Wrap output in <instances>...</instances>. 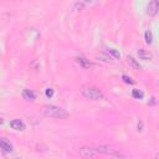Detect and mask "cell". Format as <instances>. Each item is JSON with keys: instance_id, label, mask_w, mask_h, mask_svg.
<instances>
[{"instance_id": "2", "label": "cell", "mask_w": 159, "mask_h": 159, "mask_svg": "<svg viewBox=\"0 0 159 159\" xmlns=\"http://www.w3.org/2000/svg\"><path fill=\"white\" fill-rule=\"evenodd\" d=\"M81 93L84 98L92 99V101H99L103 98V93L94 86H84L81 89Z\"/></svg>"}, {"instance_id": "4", "label": "cell", "mask_w": 159, "mask_h": 159, "mask_svg": "<svg viewBox=\"0 0 159 159\" xmlns=\"http://www.w3.org/2000/svg\"><path fill=\"white\" fill-rule=\"evenodd\" d=\"M80 155L83 157V158H91L96 154V149L93 148H88V147H82L80 150H78Z\"/></svg>"}, {"instance_id": "18", "label": "cell", "mask_w": 159, "mask_h": 159, "mask_svg": "<svg viewBox=\"0 0 159 159\" xmlns=\"http://www.w3.org/2000/svg\"><path fill=\"white\" fill-rule=\"evenodd\" d=\"M0 124H2V119L1 118H0Z\"/></svg>"}, {"instance_id": "6", "label": "cell", "mask_w": 159, "mask_h": 159, "mask_svg": "<svg viewBox=\"0 0 159 159\" xmlns=\"http://www.w3.org/2000/svg\"><path fill=\"white\" fill-rule=\"evenodd\" d=\"M96 152H98V153H102V154L118 155V154H117V152H116V149H112V148H109V147H106V145H101V147H98V148L96 149Z\"/></svg>"}, {"instance_id": "19", "label": "cell", "mask_w": 159, "mask_h": 159, "mask_svg": "<svg viewBox=\"0 0 159 159\" xmlns=\"http://www.w3.org/2000/svg\"><path fill=\"white\" fill-rule=\"evenodd\" d=\"M84 1H87V2H88V1H91V0H84Z\"/></svg>"}, {"instance_id": "9", "label": "cell", "mask_w": 159, "mask_h": 159, "mask_svg": "<svg viewBox=\"0 0 159 159\" xmlns=\"http://www.w3.org/2000/svg\"><path fill=\"white\" fill-rule=\"evenodd\" d=\"M77 62H78L83 68H88V67H91V62H89L86 57H83V56H78V57H77Z\"/></svg>"}, {"instance_id": "10", "label": "cell", "mask_w": 159, "mask_h": 159, "mask_svg": "<svg viewBox=\"0 0 159 159\" xmlns=\"http://www.w3.org/2000/svg\"><path fill=\"white\" fill-rule=\"evenodd\" d=\"M138 56H139L140 60H145V61L152 58V55H150L149 52H147L144 48H140V50L138 51Z\"/></svg>"}, {"instance_id": "17", "label": "cell", "mask_w": 159, "mask_h": 159, "mask_svg": "<svg viewBox=\"0 0 159 159\" xmlns=\"http://www.w3.org/2000/svg\"><path fill=\"white\" fill-rule=\"evenodd\" d=\"M142 125H143L142 123H138V130H142Z\"/></svg>"}, {"instance_id": "13", "label": "cell", "mask_w": 159, "mask_h": 159, "mask_svg": "<svg viewBox=\"0 0 159 159\" xmlns=\"http://www.w3.org/2000/svg\"><path fill=\"white\" fill-rule=\"evenodd\" d=\"M144 39H145V42H147V43H152V42H153V36H152V32H150L149 30L145 31Z\"/></svg>"}, {"instance_id": "1", "label": "cell", "mask_w": 159, "mask_h": 159, "mask_svg": "<svg viewBox=\"0 0 159 159\" xmlns=\"http://www.w3.org/2000/svg\"><path fill=\"white\" fill-rule=\"evenodd\" d=\"M41 113L46 117H50V118H56V119H65L68 117V113L61 108V107H57V106H53V104H46L41 108Z\"/></svg>"}, {"instance_id": "3", "label": "cell", "mask_w": 159, "mask_h": 159, "mask_svg": "<svg viewBox=\"0 0 159 159\" xmlns=\"http://www.w3.org/2000/svg\"><path fill=\"white\" fill-rule=\"evenodd\" d=\"M158 9H159V0H152L147 7V14L149 16H154V15H157Z\"/></svg>"}, {"instance_id": "5", "label": "cell", "mask_w": 159, "mask_h": 159, "mask_svg": "<svg viewBox=\"0 0 159 159\" xmlns=\"http://www.w3.org/2000/svg\"><path fill=\"white\" fill-rule=\"evenodd\" d=\"M10 127L15 130H24L25 129V123L21 119H12L10 122Z\"/></svg>"}, {"instance_id": "15", "label": "cell", "mask_w": 159, "mask_h": 159, "mask_svg": "<svg viewBox=\"0 0 159 159\" xmlns=\"http://www.w3.org/2000/svg\"><path fill=\"white\" fill-rule=\"evenodd\" d=\"M53 93H55V91H53L52 88H50V87L45 89V94H46L47 98H52V97H53Z\"/></svg>"}, {"instance_id": "12", "label": "cell", "mask_w": 159, "mask_h": 159, "mask_svg": "<svg viewBox=\"0 0 159 159\" xmlns=\"http://www.w3.org/2000/svg\"><path fill=\"white\" fill-rule=\"evenodd\" d=\"M132 96H133L134 98H137V99H142V98L144 97V93H143L142 91H139V89H133V91H132Z\"/></svg>"}, {"instance_id": "8", "label": "cell", "mask_w": 159, "mask_h": 159, "mask_svg": "<svg viewBox=\"0 0 159 159\" xmlns=\"http://www.w3.org/2000/svg\"><path fill=\"white\" fill-rule=\"evenodd\" d=\"M22 97H24L26 101H35L36 94H35V92H32L31 89L25 88V89L22 91Z\"/></svg>"}, {"instance_id": "14", "label": "cell", "mask_w": 159, "mask_h": 159, "mask_svg": "<svg viewBox=\"0 0 159 159\" xmlns=\"http://www.w3.org/2000/svg\"><path fill=\"white\" fill-rule=\"evenodd\" d=\"M128 63H129L132 67H134V68H140L139 63H137V62H135V60H134L133 57H128Z\"/></svg>"}, {"instance_id": "7", "label": "cell", "mask_w": 159, "mask_h": 159, "mask_svg": "<svg viewBox=\"0 0 159 159\" xmlns=\"http://www.w3.org/2000/svg\"><path fill=\"white\" fill-rule=\"evenodd\" d=\"M0 150H2L4 153H10L12 150V145L4 138H0Z\"/></svg>"}, {"instance_id": "11", "label": "cell", "mask_w": 159, "mask_h": 159, "mask_svg": "<svg viewBox=\"0 0 159 159\" xmlns=\"http://www.w3.org/2000/svg\"><path fill=\"white\" fill-rule=\"evenodd\" d=\"M106 52H107L108 55L113 56L114 58H120V53H119V51H117V50H114V48H106Z\"/></svg>"}, {"instance_id": "16", "label": "cell", "mask_w": 159, "mask_h": 159, "mask_svg": "<svg viewBox=\"0 0 159 159\" xmlns=\"http://www.w3.org/2000/svg\"><path fill=\"white\" fill-rule=\"evenodd\" d=\"M122 78H123V81H124L125 83H128V84H133V83H134V81H133L130 77L125 76V75H123V76H122Z\"/></svg>"}]
</instances>
